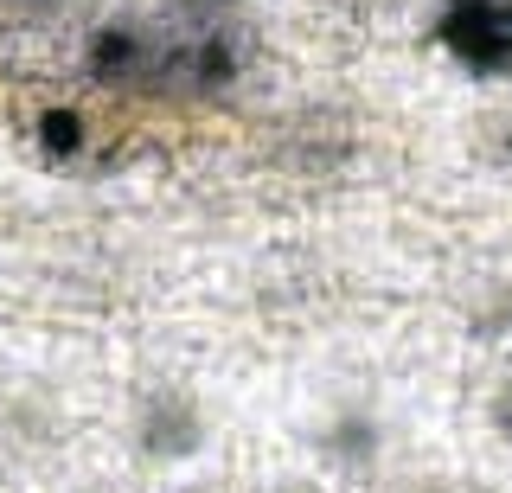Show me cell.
I'll return each mask as SVG.
<instances>
[{
  "label": "cell",
  "instance_id": "cell-7",
  "mask_svg": "<svg viewBox=\"0 0 512 493\" xmlns=\"http://www.w3.org/2000/svg\"><path fill=\"white\" fill-rule=\"evenodd\" d=\"M493 423H500V436L512 442V385L500 391V404H493Z\"/></svg>",
  "mask_w": 512,
  "mask_h": 493
},
{
  "label": "cell",
  "instance_id": "cell-2",
  "mask_svg": "<svg viewBox=\"0 0 512 493\" xmlns=\"http://www.w3.org/2000/svg\"><path fill=\"white\" fill-rule=\"evenodd\" d=\"M429 39L468 77H512V0H436Z\"/></svg>",
  "mask_w": 512,
  "mask_h": 493
},
{
  "label": "cell",
  "instance_id": "cell-8",
  "mask_svg": "<svg viewBox=\"0 0 512 493\" xmlns=\"http://www.w3.org/2000/svg\"><path fill=\"white\" fill-rule=\"evenodd\" d=\"M295 493H308V487H295Z\"/></svg>",
  "mask_w": 512,
  "mask_h": 493
},
{
  "label": "cell",
  "instance_id": "cell-5",
  "mask_svg": "<svg viewBox=\"0 0 512 493\" xmlns=\"http://www.w3.org/2000/svg\"><path fill=\"white\" fill-rule=\"evenodd\" d=\"M71 0H0V13L7 20H52V13H64Z\"/></svg>",
  "mask_w": 512,
  "mask_h": 493
},
{
  "label": "cell",
  "instance_id": "cell-4",
  "mask_svg": "<svg viewBox=\"0 0 512 493\" xmlns=\"http://www.w3.org/2000/svg\"><path fill=\"white\" fill-rule=\"evenodd\" d=\"M90 122H84V109L77 103H45L39 116H32V154H39L45 167H58V173H77V167H90Z\"/></svg>",
  "mask_w": 512,
  "mask_h": 493
},
{
  "label": "cell",
  "instance_id": "cell-1",
  "mask_svg": "<svg viewBox=\"0 0 512 493\" xmlns=\"http://www.w3.org/2000/svg\"><path fill=\"white\" fill-rule=\"evenodd\" d=\"M77 71L96 90H148V97H218L250 71V33L231 13H180L167 20H109L77 52Z\"/></svg>",
  "mask_w": 512,
  "mask_h": 493
},
{
  "label": "cell",
  "instance_id": "cell-3",
  "mask_svg": "<svg viewBox=\"0 0 512 493\" xmlns=\"http://www.w3.org/2000/svg\"><path fill=\"white\" fill-rule=\"evenodd\" d=\"M135 436H141V449H148V455H192V449H199V436H205V423H199V410H192V397L148 391V397H141V410H135Z\"/></svg>",
  "mask_w": 512,
  "mask_h": 493
},
{
  "label": "cell",
  "instance_id": "cell-6",
  "mask_svg": "<svg viewBox=\"0 0 512 493\" xmlns=\"http://www.w3.org/2000/svg\"><path fill=\"white\" fill-rule=\"evenodd\" d=\"M173 7H180V13H231L237 0H173Z\"/></svg>",
  "mask_w": 512,
  "mask_h": 493
}]
</instances>
